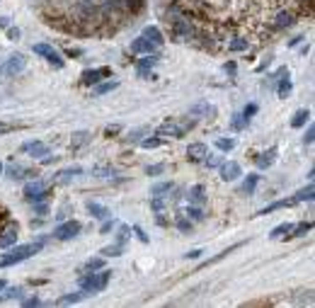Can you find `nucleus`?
Instances as JSON below:
<instances>
[{"mask_svg":"<svg viewBox=\"0 0 315 308\" xmlns=\"http://www.w3.org/2000/svg\"><path fill=\"white\" fill-rule=\"evenodd\" d=\"M167 25H170V37L175 39V41H179V44H189V41H196V39H199L196 22L192 17L182 15L179 10H172Z\"/></svg>","mask_w":315,"mask_h":308,"instance_id":"f257e3e1","label":"nucleus"},{"mask_svg":"<svg viewBox=\"0 0 315 308\" xmlns=\"http://www.w3.org/2000/svg\"><path fill=\"white\" fill-rule=\"evenodd\" d=\"M41 248H44L41 240H39V243H27V245L15 243L12 248H8V255H5V257H0V270H3V267H12V265H17V262L29 260V257L37 255Z\"/></svg>","mask_w":315,"mask_h":308,"instance_id":"f03ea898","label":"nucleus"},{"mask_svg":"<svg viewBox=\"0 0 315 308\" xmlns=\"http://www.w3.org/2000/svg\"><path fill=\"white\" fill-rule=\"evenodd\" d=\"M111 274H114V272L104 270V267L102 270H97V272H87V274L80 277V289H83L85 294H100V291L107 289Z\"/></svg>","mask_w":315,"mask_h":308,"instance_id":"7ed1b4c3","label":"nucleus"},{"mask_svg":"<svg viewBox=\"0 0 315 308\" xmlns=\"http://www.w3.org/2000/svg\"><path fill=\"white\" fill-rule=\"evenodd\" d=\"M194 124H196L194 119H185V122H175V119H170V122L160 124L155 134L160 136V139H182L189 129H194Z\"/></svg>","mask_w":315,"mask_h":308,"instance_id":"20e7f679","label":"nucleus"},{"mask_svg":"<svg viewBox=\"0 0 315 308\" xmlns=\"http://www.w3.org/2000/svg\"><path fill=\"white\" fill-rule=\"evenodd\" d=\"M49 194H51V189H49L44 182H39V180H34V182H27V185H25V199H27L29 204L47 202Z\"/></svg>","mask_w":315,"mask_h":308,"instance_id":"39448f33","label":"nucleus"},{"mask_svg":"<svg viewBox=\"0 0 315 308\" xmlns=\"http://www.w3.org/2000/svg\"><path fill=\"white\" fill-rule=\"evenodd\" d=\"M32 49H34V54H37V56H44L49 63L54 65V68H58V71H61V68L65 65L63 56H61V54H58L54 47H49V44H34Z\"/></svg>","mask_w":315,"mask_h":308,"instance_id":"423d86ee","label":"nucleus"},{"mask_svg":"<svg viewBox=\"0 0 315 308\" xmlns=\"http://www.w3.org/2000/svg\"><path fill=\"white\" fill-rule=\"evenodd\" d=\"M80 231H83V226L78 221H63V224H58L54 228V238L56 240H73Z\"/></svg>","mask_w":315,"mask_h":308,"instance_id":"0eeeda50","label":"nucleus"},{"mask_svg":"<svg viewBox=\"0 0 315 308\" xmlns=\"http://www.w3.org/2000/svg\"><path fill=\"white\" fill-rule=\"evenodd\" d=\"M25 65H27V58L22 56V54H12V56L3 63V75H8V78H15L25 71Z\"/></svg>","mask_w":315,"mask_h":308,"instance_id":"6e6552de","label":"nucleus"},{"mask_svg":"<svg viewBox=\"0 0 315 308\" xmlns=\"http://www.w3.org/2000/svg\"><path fill=\"white\" fill-rule=\"evenodd\" d=\"M17 235H19V228L17 224H5L3 228H0V250H8V248H12V245L17 243Z\"/></svg>","mask_w":315,"mask_h":308,"instance_id":"1a4fd4ad","label":"nucleus"},{"mask_svg":"<svg viewBox=\"0 0 315 308\" xmlns=\"http://www.w3.org/2000/svg\"><path fill=\"white\" fill-rule=\"evenodd\" d=\"M104 78H111V68H93V71H85L83 75H80V83L87 85V87H93V85H97L100 80H104Z\"/></svg>","mask_w":315,"mask_h":308,"instance_id":"9d476101","label":"nucleus"},{"mask_svg":"<svg viewBox=\"0 0 315 308\" xmlns=\"http://www.w3.org/2000/svg\"><path fill=\"white\" fill-rule=\"evenodd\" d=\"M3 172H5L8 180H25V178H34V175H37V170L25 168V165H19V163H10L8 168H3Z\"/></svg>","mask_w":315,"mask_h":308,"instance_id":"9b49d317","label":"nucleus"},{"mask_svg":"<svg viewBox=\"0 0 315 308\" xmlns=\"http://www.w3.org/2000/svg\"><path fill=\"white\" fill-rule=\"evenodd\" d=\"M218 168H221V180H223V182H233V180L242 178V168H240V163H235V160L221 163Z\"/></svg>","mask_w":315,"mask_h":308,"instance_id":"f8f14e48","label":"nucleus"},{"mask_svg":"<svg viewBox=\"0 0 315 308\" xmlns=\"http://www.w3.org/2000/svg\"><path fill=\"white\" fill-rule=\"evenodd\" d=\"M277 156H279L277 146H272V148L262 150L260 156L255 158V163H257V168H260V170H267V168H272V165H274V160H277Z\"/></svg>","mask_w":315,"mask_h":308,"instance_id":"ddd939ff","label":"nucleus"},{"mask_svg":"<svg viewBox=\"0 0 315 308\" xmlns=\"http://www.w3.org/2000/svg\"><path fill=\"white\" fill-rule=\"evenodd\" d=\"M155 49H158L155 44L146 37H139L131 41V54H155Z\"/></svg>","mask_w":315,"mask_h":308,"instance_id":"4468645a","label":"nucleus"},{"mask_svg":"<svg viewBox=\"0 0 315 308\" xmlns=\"http://www.w3.org/2000/svg\"><path fill=\"white\" fill-rule=\"evenodd\" d=\"M281 78H279V87H277V95L279 100H288V95H291V90H294V85H291V78H288V68H284L281 71Z\"/></svg>","mask_w":315,"mask_h":308,"instance_id":"2eb2a0df","label":"nucleus"},{"mask_svg":"<svg viewBox=\"0 0 315 308\" xmlns=\"http://www.w3.org/2000/svg\"><path fill=\"white\" fill-rule=\"evenodd\" d=\"M187 199H189V204H194V206H204L206 204V187L204 185H194L189 192H187Z\"/></svg>","mask_w":315,"mask_h":308,"instance_id":"dca6fc26","label":"nucleus"},{"mask_svg":"<svg viewBox=\"0 0 315 308\" xmlns=\"http://www.w3.org/2000/svg\"><path fill=\"white\" fill-rule=\"evenodd\" d=\"M248 47H250V41L245 37H235V34H228L226 44H223V49H228V51H248Z\"/></svg>","mask_w":315,"mask_h":308,"instance_id":"f3484780","label":"nucleus"},{"mask_svg":"<svg viewBox=\"0 0 315 308\" xmlns=\"http://www.w3.org/2000/svg\"><path fill=\"white\" fill-rule=\"evenodd\" d=\"M206 153H209V148H206L204 143H192V146L187 148V158L192 160V163H201V160L206 158Z\"/></svg>","mask_w":315,"mask_h":308,"instance_id":"a211bd4d","label":"nucleus"},{"mask_svg":"<svg viewBox=\"0 0 315 308\" xmlns=\"http://www.w3.org/2000/svg\"><path fill=\"white\" fill-rule=\"evenodd\" d=\"M213 114H216V109H213L209 102H196L189 107V117H206V119H209Z\"/></svg>","mask_w":315,"mask_h":308,"instance_id":"6ab92c4d","label":"nucleus"},{"mask_svg":"<svg viewBox=\"0 0 315 308\" xmlns=\"http://www.w3.org/2000/svg\"><path fill=\"white\" fill-rule=\"evenodd\" d=\"M90 139H93V134H90V131H75L73 136H71V148L73 150L83 148V146L90 143Z\"/></svg>","mask_w":315,"mask_h":308,"instance_id":"aec40b11","label":"nucleus"},{"mask_svg":"<svg viewBox=\"0 0 315 308\" xmlns=\"http://www.w3.org/2000/svg\"><path fill=\"white\" fill-rule=\"evenodd\" d=\"M87 211L93 214V218H100V221H104V218H109L111 211L107 209V206L97 204V202H87Z\"/></svg>","mask_w":315,"mask_h":308,"instance_id":"412c9836","label":"nucleus"},{"mask_svg":"<svg viewBox=\"0 0 315 308\" xmlns=\"http://www.w3.org/2000/svg\"><path fill=\"white\" fill-rule=\"evenodd\" d=\"M78 175H83V168H80V165H73V168L58 170V172H56V180H58V182H68V180L78 178Z\"/></svg>","mask_w":315,"mask_h":308,"instance_id":"4be33fe9","label":"nucleus"},{"mask_svg":"<svg viewBox=\"0 0 315 308\" xmlns=\"http://www.w3.org/2000/svg\"><path fill=\"white\" fill-rule=\"evenodd\" d=\"M143 37L150 39L155 47H163V44H165V37H163V32H160L158 27H146L143 29Z\"/></svg>","mask_w":315,"mask_h":308,"instance_id":"5701e85b","label":"nucleus"},{"mask_svg":"<svg viewBox=\"0 0 315 308\" xmlns=\"http://www.w3.org/2000/svg\"><path fill=\"white\" fill-rule=\"evenodd\" d=\"M294 204H298L294 196H291V199H279V202H274V204H269L267 209H262L257 216H267V214H272V211H277V209H284V206H294Z\"/></svg>","mask_w":315,"mask_h":308,"instance_id":"b1692460","label":"nucleus"},{"mask_svg":"<svg viewBox=\"0 0 315 308\" xmlns=\"http://www.w3.org/2000/svg\"><path fill=\"white\" fill-rule=\"evenodd\" d=\"M119 87V80H107V83H97V85H93V95L95 97H100V95H107V93H111V90H117Z\"/></svg>","mask_w":315,"mask_h":308,"instance_id":"393cba45","label":"nucleus"},{"mask_svg":"<svg viewBox=\"0 0 315 308\" xmlns=\"http://www.w3.org/2000/svg\"><path fill=\"white\" fill-rule=\"evenodd\" d=\"M308 119H310V112H308V109H298V112L291 117V126H294V129H301V126H306Z\"/></svg>","mask_w":315,"mask_h":308,"instance_id":"a878e982","label":"nucleus"},{"mask_svg":"<svg viewBox=\"0 0 315 308\" xmlns=\"http://www.w3.org/2000/svg\"><path fill=\"white\" fill-rule=\"evenodd\" d=\"M185 216L189 218V221H192V224H194V221H204V209H201V206L189 204L185 209Z\"/></svg>","mask_w":315,"mask_h":308,"instance_id":"bb28decb","label":"nucleus"},{"mask_svg":"<svg viewBox=\"0 0 315 308\" xmlns=\"http://www.w3.org/2000/svg\"><path fill=\"white\" fill-rule=\"evenodd\" d=\"M257 182H260V175H255V172H252V175H248V178H245V182H242V192H245V194H255V189H257Z\"/></svg>","mask_w":315,"mask_h":308,"instance_id":"cd10ccee","label":"nucleus"},{"mask_svg":"<svg viewBox=\"0 0 315 308\" xmlns=\"http://www.w3.org/2000/svg\"><path fill=\"white\" fill-rule=\"evenodd\" d=\"M175 189V185L172 182H158V185L150 187V194L153 196H163V194H170Z\"/></svg>","mask_w":315,"mask_h":308,"instance_id":"c85d7f7f","label":"nucleus"},{"mask_svg":"<svg viewBox=\"0 0 315 308\" xmlns=\"http://www.w3.org/2000/svg\"><path fill=\"white\" fill-rule=\"evenodd\" d=\"M310 228H313V224H310V221H303V224H298V226L291 228L288 238H303L306 233H310Z\"/></svg>","mask_w":315,"mask_h":308,"instance_id":"c756f323","label":"nucleus"},{"mask_svg":"<svg viewBox=\"0 0 315 308\" xmlns=\"http://www.w3.org/2000/svg\"><path fill=\"white\" fill-rule=\"evenodd\" d=\"M291 228H294V226H291V224H279L277 228H272V233H269V238H272V240H279V238H286V235L291 233Z\"/></svg>","mask_w":315,"mask_h":308,"instance_id":"7c9ffc66","label":"nucleus"},{"mask_svg":"<svg viewBox=\"0 0 315 308\" xmlns=\"http://www.w3.org/2000/svg\"><path fill=\"white\" fill-rule=\"evenodd\" d=\"M85 296V291H75V294H65L58 299V306H71V303H78V301Z\"/></svg>","mask_w":315,"mask_h":308,"instance_id":"2f4dec72","label":"nucleus"},{"mask_svg":"<svg viewBox=\"0 0 315 308\" xmlns=\"http://www.w3.org/2000/svg\"><path fill=\"white\" fill-rule=\"evenodd\" d=\"M124 252V245L121 243H114V245H107V248H102L100 250V255L102 257H117V255H121Z\"/></svg>","mask_w":315,"mask_h":308,"instance_id":"473e14b6","label":"nucleus"},{"mask_svg":"<svg viewBox=\"0 0 315 308\" xmlns=\"http://www.w3.org/2000/svg\"><path fill=\"white\" fill-rule=\"evenodd\" d=\"M313 182H308V187L306 189H301V192H296V194H294V199H296V202H310V199H313Z\"/></svg>","mask_w":315,"mask_h":308,"instance_id":"72a5a7b5","label":"nucleus"},{"mask_svg":"<svg viewBox=\"0 0 315 308\" xmlns=\"http://www.w3.org/2000/svg\"><path fill=\"white\" fill-rule=\"evenodd\" d=\"M175 228L179 231V233H192V221H189L187 216H177Z\"/></svg>","mask_w":315,"mask_h":308,"instance_id":"f704fd0d","label":"nucleus"},{"mask_svg":"<svg viewBox=\"0 0 315 308\" xmlns=\"http://www.w3.org/2000/svg\"><path fill=\"white\" fill-rule=\"evenodd\" d=\"M245 124H248V119L242 117V112H235L231 119V131H242L245 129Z\"/></svg>","mask_w":315,"mask_h":308,"instance_id":"c9c22d12","label":"nucleus"},{"mask_svg":"<svg viewBox=\"0 0 315 308\" xmlns=\"http://www.w3.org/2000/svg\"><path fill=\"white\" fill-rule=\"evenodd\" d=\"M216 148L223 153H231L235 148V139H216Z\"/></svg>","mask_w":315,"mask_h":308,"instance_id":"e433bc0d","label":"nucleus"},{"mask_svg":"<svg viewBox=\"0 0 315 308\" xmlns=\"http://www.w3.org/2000/svg\"><path fill=\"white\" fill-rule=\"evenodd\" d=\"M102 267H104V257H95V260L85 262L83 272H97V270H102Z\"/></svg>","mask_w":315,"mask_h":308,"instance_id":"4c0bfd02","label":"nucleus"},{"mask_svg":"<svg viewBox=\"0 0 315 308\" xmlns=\"http://www.w3.org/2000/svg\"><path fill=\"white\" fill-rule=\"evenodd\" d=\"M131 238V226H126V224H121L119 226V231H117V243H126V240H129Z\"/></svg>","mask_w":315,"mask_h":308,"instance_id":"58836bf2","label":"nucleus"},{"mask_svg":"<svg viewBox=\"0 0 315 308\" xmlns=\"http://www.w3.org/2000/svg\"><path fill=\"white\" fill-rule=\"evenodd\" d=\"M160 143H163V139H160V136H148V139H143V141H141V148L150 150V148H158Z\"/></svg>","mask_w":315,"mask_h":308,"instance_id":"ea45409f","label":"nucleus"},{"mask_svg":"<svg viewBox=\"0 0 315 308\" xmlns=\"http://www.w3.org/2000/svg\"><path fill=\"white\" fill-rule=\"evenodd\" d=\"M201 163H204L206 168L211 170V168H218V165H221L223 160H221V156H211V153H206V158L201 160Z\"/></svg>","mask_w":315,"mask_h":308,"instance_id":"a19ab883","label":"nucleus"},{"mask_svg":"<svg viewBox=\"0 0 315 308\" xmlns=\"http://www.w3.org/2000/svg\"><path fill=\"white\" fill-rule=\"evenodd\" d=\"M93 172L97 175V178H104V180H111L114 175H117V170L114 168H95Z\"/></svg>","mask_w":315,"mask_h":308,"instance_id":"79ce46f5","label":"nucleus"},{"mask_svg":"<svg viewBox=\"0 0 315 308\" xmlns=\"http://www.w3.org/2000/svg\"><path fill=\"white\" fill-rule=\"evenodd\" d=\"M165 163H158V165H148V168H146V175H150V178H155V175H163V172H165Z\"/></svg>","mask_w":315,"mask_h":308,"instance_id":"37998d69","label":"nucleus"},{"mask_svg":"<svg viewBox=\"0 0 315 308\" xmlns=\"http://www.w3.org/2000/svg\"><path fill=\"white\" fill-rule=\"evenodd\" d=\"M22 294H25L22 287H12V289H8V294H5L3 299H22Z\"/></svg>","mask_w":315,"mask_h":308,"instance_id":"c03bdc74","label":"nucleus"},{"mask_svg":"<svg viewBox=\"0 0 315 308\" xmlns=\"http://www.w3.org/2000/svg\"><path fill=\"white\" fill-rule=\"evenodd\" d=\"M150 206H153V211H163V209H165V199H163V196H153V199H150Z\"/></svg>","mask_w":315,"mask_h":308,"instance_id":"a18cd8bd","label":"nucleus"},{"mask_svg":"<svg viewBox=\"0 0 315 308\" xmlns=\"http://www.w3.org/2000/svg\"><path fill=\"white\" fill-rule=\"evenodd\" d=\"M146 134H148V129H146V126H141V129H133L129 134V141L131 143H133V141H141V136H146Z\"/></svg>","mask_w":315,"mask_h":308,"instance_id":"49530a36","label":"nucleus"},{"mask_svg":"<svg viewBox=\"0 0 315 308\" xmlns=\"http://www.w3.org/2000/svg\"><path fill=\"white\" fill-rule=\"evenodd\" d=\"M114 226H117V221H114V218H104V224H102V228H100V233H111V228H114Z\"/></svg>","mask_w":315,"mask_h":308,"instance_id":"de8ad7c7","label":"nucleus"},{"mask_svg":"<svg viewBox=\"0 0 315 308\" xmlns=\"http://www.w3.org/2000/svg\"><path fill=\"white\" fill-rule=\"evenodd\" d=\"M257 109H260V107H257V104H248V107H245V109H242V117H245V119H252V117H255V114H257Z\"/></svg>","mask_w":315,"mask_h":308,"instance_id":"09e8293b","label":"nucleus"},{"mask_svg":"<svg viewBox=\"0 0 315 308\" xmlns=\"http://www.w3.org/2000/svg\"><path fill=\"white\" fill-rule=\"evenodd\" d=\"M34 214H39V216H47V214H49V206H47V202H37V204H34Z\"/></svg>","mask_w":315,"mask_h":308,"instance_id":"8fccbe9b","label":"nucleus"},{"mask_svg":"<svg viewBox=\"0 0 315 308\" xmlns=\"http://www.w3.org/2000/svg\"><path fill=\"white\" fill-rule=\"evenodd\" d=\"M313 139H315V126L310 124V126H308V131H306V136H303V143H306V146H310V143H313Z\"/></svg>","mask_w":315,"mask_h":308,"instance_id":"3c124183","label":"nucleus"},{"mask_svg":"<svg viewBox=\"0 0 315 308\" xmlns=\"http://www.w3.org/2000/svg\"><path fill=\"white\" fill-rule=\"evenodd\" d=\"M133 233L139 235V240H141V243H148V240H150L148 235H146V231H143L141 226H133Z\"/></svg>","mask_w":315,"mask_h":308,"instance_id":"603ef678","label":"nucleus"},{"mask_svg":"<svg viewBox=\"0 0 315 308\" xmlns=\"http://www.w3.org/2000/svg\"><path fill=\"white\" fill-rule=\"evenodd\" d=\"M22 306H27V308L41 306V299H39V296H32V299H25V301H22Z\"/></svg>","mask_w":315,"mask_h":308,"instance_id":"864d4df0","label":"nucleus"},{"mask_svg":"<svg viewBox=\"0 0 315 308\" xmlns=\"http://www.w3.org/2000/svg\"><path fill=\"white\" fill-rule=\"evenodd\" d=\"M223 71L228 75H235V71H238V65H235V61H228V63L223 65Z\"/></svg>","mask_w":315,"mask_h":308,"instance_id":"5fc2aeb1","label":"nucleus"},{"mask_svg":"<svg viewBox=\"0 0 315 308\" xmlns=\"http://www.w3.org/2000/svg\"><path fill=\"white\" fill-rule=\"evenodd\" d=\"M201 255H204V252H201V250H189V252H187V255H185V257H187V260H199Z\"/></svg>","mask_w":315,"mask_h":308,"instance_id":"6e6d98bb","label":"nucleus"},{"mask_svg":"<svg viewBox=\"0 0 315 308\" xmlns=\"http://www.w3.org/2000/svg\"><path fill=\"white\" fill-rule=\"evenodd\" d=\"M15 129H17L15 124H0V136H3V134H10V131H15Z\"/></svg>","mask_w":315,"mask_h":308,"instance_id":"4d7b16f0","label":"nucleus"},{"mask_svg":"<svg viewBox=\"0 0 315 308\" xmlns=\"http://www.w3.org/2000/svg\"><path fill=\"white\" fill-rule=\"evenodd\" d=\"M8 39H12V41L19 39V29L17 27H8Z\"/></svg>","mask_w":315,"mask_h":308,"instance_id":"13d9d810","label":"nucleus"},{"mask_svg":"<svg viewBox=\"0 0 315 308\" xmlns=\"http://www.w3.org/2000/svg\"><path fill=\"white\" fill-rule=\"evenodd\" d=\"M119 131H121V126H109V129L104 131V134H107V136H117Z\"/></svg>","mask_w":315,"mask_h":308,"instance_id":"bf43d9fd","label":"nucleus"},{"mask_svg":"<svg viewBox=\"0 0 315 308\" xmlns=\"http://www.w3.org/2000/svg\"><path fill=\"white\" fill-rule=\"evenodd\" d=\"M10 27V19L8 17H0V29H8Z\"/></svg>","mask_w":315,"mask_h":308,"instance_id":"052dcab7","label":"nucleus"},{"mask_svg":"<svg viewBox=\"0 0 315 308\" xmlns=\"http://www.w3.org/2000/svg\"><path fill=\"white\" fill-rule=\"evenodd\" d=\"M8 289V284H5V279H0V291H5Z\"/></svg>","mask_w":315,"mask_h":308,"instance_id":"680f3d73","label":"nucleus"},{"mask_svg":"<svg viewBox=\"0 0 315 308\" xmlns=\"http://www.w3.org/2000/svg\"><path fill=\"white\" fill-rule=\"evenodd\" d=\"M3 168H5V165H3V163H0V172H3Z\"/></svg>","mask_w":315,"mask_h":308,"instance_id":"e2e57ef3","label":"nucleus"}]
</instances>
